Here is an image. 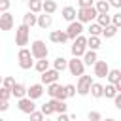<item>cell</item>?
I'll list each match as a JSON object with an SVG mask.
<instances>
[{"label":"cell","mask_w":121,"mask_h":121,"mask_svg":"<svg viewBox=\"0 0 121 121\" xmlns=\"http://www.w3.org/2000/svg\"><path fill=\"white\" fill-rule=\"evenodd\" d=\"M49 40L53 42V43H64V42H68V36H66V32L64 30H51L49 32Z\"/></svg>","instance_id":"5bb4252c"},{"label":"cell","mask_w":121,"mask_h":121,"mask_svg":"<svg viewBox=\"0 0 121 121\" xmlns=\"http://www.w3.org/2000/svg\"><path fill=\"white\" fill-rule=\"evenodd\" d=\"M70 51H72V57L79 59V57L87 51V47H81V45H72V47H70Z\"/></svg>","instance_id":"d6a6232c"},{"label":"cell","mask_w":121,"mask_h":121,"mask_svg":"<svg viewBox=\"0 0 121 121\" xmlns=\"http://www.w3.org/2000/svg\"><path fill=\"white\" fill-rule=\"evenodd\" d=\"M32 68H36V70L42 74V72L49 70V60H47V59H40V60H36V64H34Z\"/></svg>","instance_id":"f1b7e54d"},{"label":"cell","mask_w":121,"mask_h":121,"mask_svg":"<svg viewBox=\"0 0 121 121\" xmlns=\"http://www.w3.org/2000/svg\"><path fill=\"white\" fill-rule=\"evenodd\" d=\"M17 59H19V68H23V70H30V68L34 66V60H32L30 49H26V47H21V49H19Z\"/></svg>","instance_id":"3957f363"},{"label":"cell","mask_w":121,"mask_h":121,"mask_svg":"<svg viewBox=\"0 0 121 121\" xmlns=\"http://www.w3.org/2000/svg\"><path fill=\"white\" fill-rule=\"evenodd\" d=\"M102 121H117V119H113V117H108V119H102Z\"/></svg>","instance_id":"7dc6e473"},{"label":"cell","mask_w":121,"mask_h":121,"mask_svg":"<svg viewBox=\"0 0 121 121\" xmlns=\"http://www.w3.org/2000/svg\"><path fill=\"white\" fill-rule=\"evenodd\" d=\"M23 2H28V0H23Z\"/></svg>","instance_id":"f907efd6"},{"label":"cell","mask_w":121,"mask_h":121,"mask_svg":"<svg viewBox=\"0 0 121 121\" xmlns=\"http://www.w3.org/2000/svg\"><path fill=\"white\" fill-rule=\"evenodd\" d=\"M43 121H51V119H43Z\"/></svg>","instance_id":"681fc988"},{"label":"cell","mask_w":121,"mask_h":121,"mask_svg":"<svg viewBox=\"0 0 121 121\" xmlns=\"http://www.w3.org/2000/svg\"><path fill=\"white\" fill-rule=\"evenodd\" d=\"M66 66H68V60H66L64 57H57V59L53 60V70H57L59 74H60L62 70H66Z\"/></svg>","instance_id":"cb8c5ba5"},{"label":"cell","mask_w":121,"mask_h":121,"mask_svg":"<svg viewBox=\"0 0 121 121\" xmlns=\"http://www.w3.org/2000/svg\"><path fill=\"white\" fill-rule=\"evenodd\" d=\"M9 91H11V96H15L17 100H19V98H25V96H26V87H25L23 83H15V85H13V87H11Z\"/></svg>","instance_id":"ac0fdd59"},{"label":"cell","mask_w":121,"mask_h":121,"mask_svg":"<svg viewBox=\"0 0 121 121\" xmlns=\"http://www.w3.org/2000/svg\"><path fill=\"white\" fill-rule=\"evenodd\" d=\"M26 4H28V11H32V13L42 11V0H28Z\"/></svg>","instance_id":"f546056e"},{"label":"cell","mask_w":121,"mask_h":121,"mask_svg":"<svg viewBox=\"0 0 121 121\" xmlns=\"http://www.w3.org/2000/svg\"><path fill=\"white\" fill-rule=\"evenodd\" d=\"M60 15H62V19H64V21L72 23V21H76V8H72V6H66V8H62Z\"/></svg>","instance_id":"d6986e66"},{"label":"cell","mask_w":121,"mask_h":121,"mask_svg":"<svg viewBox=\"0 0 121 121\" xmlns=\"http://www.w3.org/2000/svg\"><path fill=\"white\" fill-rule=\"evenodd\" d=\"M81 57H83V60H81V62H83V66H91V64H95V62L98 60L96 51H91V49H87V51H85Z\"/></svg>","instance_id":"e0dca14e"},{"label":"cell","mask_w":121,"mask_h":121,"mask_svg":"<svg viewBox=\"0 0 121 121\" xmlns=\"http://www.w3.org/2000/svg\"><path fill=\"white\" fill-rule=\"evenodd\" d=\"M47 95L51 98H57V100H66V93H64V85L60 83H49L47 85Z\"/></svg>","instance_id":"8992f818"},{"label":"cell","mask_w":121,"mask_h":121,"mask_svg":"<svg viewBox=\"0 0 121 121\" xmlns=\"http://www.w3.org/2000/svg\"><path fill=\"white\" fill-rule=\"evenodd\" d=\"M100 45H102V42H100V36H89V38H87V47H89L91 51H96V49H100Z\"/></svg>","instance_id":"603a6c76"},{"label":"cell","mask_w":121,"mask_h":121,"mask_svg":"<svg viewBox=\"0 0 121 121\" xmlns=\"http://www.w3.org/2000/svg\"><path fill=\"white\" fill-rule=\"evenodd\" d=\"M30 55H32V59H36V60H40V59H47L49 49H47L45 42H42V40H34V42L30 43Z\"/></svg>","instance_id":"6da1fadb"},{"label":"cell","mask_w":121,"mask_h":121,"mask_svg":"<svg viewBox=\"0 0 121 121\" xmlns=\"http://www.w3.org/2000/svg\"><path fill=\"white\" fill-rule=\"evenodd\" d=\"M17 108L23 112V113H32L34 110H36V104H34V100H30V98H19V102H17Z\"/></svg>","instance_id":"8fae6325"},{"label":"cell","mask_w":121,"mask_h":121,"mask_svg":"<svg viewBox=\"0 0 121 121\" xmlns=\"http://www.w3.org/2000/svg\"><path fill=\"white\" fill-rule=\"evenodd\" d=\"M0 121H4V119H2V117H0Z\"/></svg>","instance_id":"816d5d0a"},{"label":"cell","mask_w":121,"mask_h":121,"mask_svg":"<svg viewBox=\"0 0 121 121\" xmlns=\"http://www.w3.org/2000/svg\"><path fill=\"white\" fill-rule=\"evenodd\" d=\"M93 8L96 9V13H108V11H110V4H108L106 0H96V2L93 4Z\"/></svg>","instance_id":"484cf974"},{"label":"cell","mask_w":121,"mask_h":121,"mask_svg":"<svg viewBox=\"0 0 121 121\" xmlns=\"http://www.w3.org/2000/svg\"><path fill=\"white\" fill-rule=\"evenodd\" d=\"M110 21H112V25L113 26H121V13H115V15H110Z\"/></svg>","instance_id":"74e56055"},{"label":"cell","mask_w":121,"mask_h":121,"mask_svg":"<svg viewBox=\"0 0 121 121\" xmlns=\"http://www.w3.org/2000/svg\"><path fill=\"white\" fill-rule=\"evenodd\" d=\"M15 85V79L11 78V76H8V78H2V87H6V89H11Z\"/></svg>","instance_id":"836d02e7"},{"label":"cell","mask_w":121,"mask_h":121,"mask_svg":"<svg viewBox=\"0 0 121 121\" xmlns=\"http://www.w3.org/2000/svg\"><path fill=\"white\" fill-rule=\"evenodd\" d=\"M117 95V91H115V87L112 85V83H108L106 87H104V91H102V96H106V98H113Z\"/></svg>","instance_id":"4dcf8cb0"},{"label":"cell","mask_w":121,"mask_h":121,"mask_svg":"<svg viewBox=\"0 0 121 121\" xmlns=\"http://www.w3.org/2000/svg\"><path fill=\"white\" fill-rule=\"evenodd\" d=\"M64 93H66V98L68 96H76V85H72V83L64 85Z\"/></svg>","instance_id":"d590c367"},{"label":"cell","mask_w":121,"mask_h":121,"mask_svg":"<svg viewBox=\"0 0 121 121\" xmlns=\"http://www.w3.org/2000/svg\"><path fill=\"white\" fill-rule=\"evenodd\" d=\"M59 72L57 70H53V68H49V70H45V72H42V76H40V79H42V85H49V83H55L57 79H59Z\"/></svg>","instance_id":"30bf717a"},{"label":"cell","mask_w":121,"mask_h":121,"mask_svg":"<svg viewBox=\"0 0 121 121\" xmlns=\"http://www.w3.org/2000/svg\"><path fill=\"white\" fill-rule=\"evenodd\" d=\"M87 119H89V121H100V119H102V113L93 110V112H89V113H87Z\"/></svg>","instance_id":"8d00e7d4"},{"label":"cell","mask_w":121,"mask_h":121,"mask_svg":"<svg viewBox=\"0 0 121 121\" xmlns=\"http://www.w3.org/2000/svg\"><path fill=\"white\" fill-rule=\"evenodd\" d=\"M96 9L91 6V8H79L76 11V21H79L81 25L83 23H93V19H96Z\"/></svg>","instance_id":"7a4b0ae2"},{"label":"cell","mask_w":121,"mask_h":121,"mask_svg":"<svg viewBox=\"0 0 121 121\" xmlns=\"http://www.w3.org/2000/svg\"><path fill=\"white\" fill-rule=\"evenodd\" d=\"M102 91H104V85L102 83H96V81H93L91 87H89V93H91L93 98H102Z\"/></svg>","instance_id":"ffe728a7"},{"label":"cell","mask_w":121,"mask_h":121,"mask_svg":"<svg viewBox=\"0 0 121 121\" xmlns=\"http://www.w3.org/2000/svg\"><path fill=\"white\" fill-rule=\"evenodd\" d=\"M108 83H112V85H115V83H119L121 81V70H117V68H113V70H110L108 72Z\"/></svg>","instance_id":"d4e9b609"},{"label":"cell","mask_w":121,"mask_h":121,"mask_svg":"<svg viewBox=\"0 0 121 121\" xmlns=\"http://www.w3.org/2000/svg\"><path fill=\"white\" fill-rule=\"evenodd\" d=\"M9 96H11V91L6 87H0V100H9Z\"/></svg>","instance_id":"f35d334b"},{"label":"cell","mask_w":121,"mask_h":121,"mask_svg":"<svg viewBox=\"0 0 121 121\" xmlns=\"http://www.w3.org/2000/svg\"><path fill=\"white\" fill-rule=\"evenodd\" d=\"M36 13H32V11H26L25 15H23V25L25 26H28V28H32L34 25H36Z\"/></svg>","instance_id":"7402d4cb"},{"label":"cell","mask_w":121,"mask_h":121,"mask_svg":"<svg viewBox=\"0 0 121 121\" xmlns=\"http://www.w3.org/2000/svg\"><path fill=\"white\" fill-rule=\"evenodd\" d=\"M42 95H43V85L42 83H34V85H30L26 89V98H30V100H36Z\"/></svg>","instance_id":"4fadbf2b"},{"label":"cell","mask_w":121,"mask_h":121,"mask_svg":"<svg viewBox=\"0 0 121 121\" xmlns=\"http://www.w3.org/2000/svg\"><path fill=\"white\" fill-rule=\"evenodd\" d=\"M8 110H9L8 100H0V112H8Z\"/></svg>","instance_id":"f6af8a7d"},{"label":"cell","mask_w":121,"mask_h":121,"mask_svg":"<svg viewBox=\"0 0 121 121\" xmlns=\"http://www.w3.org/2000/svg\"><path fill=\"white\" fill-rule=\"evenodd\" d=\"M91 83H93V79H91V76H79V79H78V85H76V93L79 95V96H87L89 95V87H91Z\"/></svg>","instance_id":"5b68a950"},{"label":"cell","mask_w":121,"mask_h":121,"mask_svg":"<svg viewBox=\"0 0 121 121\" xmlns=\"http://www.w3.org/2000/svg\"><path fill=\"white\" fill-rule=\"evenodd\" d=\"M36 25H38L40 28H43V30H45V28H49V26L53 25V17H51V15H47V13L38 15V17H36Z\"/></svg>","instance_id":"9a60e30c"},{"label":"cell","mask_w":121,"mask_h":121,"mask_svg":"<svg viewBox=\"0 0 121 121\" xmlns=\"http://www.w3.org/2000/svg\"><path fill=\"white\" fill-rule=\"evenodd\" d=\"M113 104H115L117 110H121V93H117V95L113 96Z\"/></svg>","instance_id":"7bdbcfd3"},{"label":"cell","mask_w":121,"mask_h":121,"mask_svg":"<svg viewBox=\"0 0 121 121\" xmlns=\"http://www.w3.org/2000/svg\"><path fill=\"white\" fill-rule=\"evenodd\" d=\"M9 6H11V0H0V13L8 11V9H9Z\"/></svg>","instance_id":"60d3db41"},{"label":"cell","mask_w":121,"mask_h":121,"mask_svg":"<svg viewBox=\"0 0 121 121\" xmlns=\"http://www.w3.org/2000/svg\"><path fill=\"white\" fill-rule=\"evenodd\" d=\"M106 2L110 4V8H117V9L121 8V0H106Z\"/></svg>","instance_id":"ee69618b"},{"label":"cell","mask_w":121,"mask_h":121,"mask_svg":"<svg viewBox=\"0 0 121 121\" xmlns=\"http://www.w3.org/2000/svg\"><path fill=\"white\" fill-rule=\"evenodd\" d=\"M102 34V26H98L96 23H89V36H100Z\"/></svg>","instance_id":"1f68e13d"},{"label":"cell","mask_w":121,"mask_h":121,"mask_svg":"<svg viewBox=\"0 0 121 121\" xmlns=\"http://www.w3.org/2000/svg\"><path fill=\"white\" fill-rule=\"evenodd\" d=\"M68 72L72 74V76H83V70H85V66H83V62H81V59H76V57H72V60H68Z\"/></svg>","instance_id":"52a82bcc"},{"label":"cell","mask_w":121,"mask_h":121,"mask_svg":"<svg viewBox=\"0 0 121 121\" xmlns=\"http://www.w3.org/2000/svg\"><path fill=\"white\" fill-rule=\"evenodd\" d=\"M95 4V0H78V6L79 8H91Z\"/></svg>","instance_id":"b9f144b4"},{"label":"cell","mask_w":121,"mask_h":121,"mask_svg":"<svg viewBox=\"0 0 121 121\" xmlns=\"http://www.w3.org/2000/svg\"><path fill=\"white\" fill-rule=\"evenodd\" d=\"M49 104H51V108H53V113H66V102L64 100H57V98H51L49 100Z\"/></svg>","instance_id":"2e32d148"},{"label":"cell","mask_w":121,"mask_h":121,"mask_svg":"<svg viewBox=\"0 0 121 121\" xmlns=\"http://www.w3.org/2000/svg\"><path fill=\"white\" fill-rule=\"evenodd\" d=\"M28 36H30V28L25 26V25H19L17 30H15V43L19 47H25L28 43Z\"/></svg>","instance_id":"277c9868"},{"label":"cell","mask_w":121,"mask_h":121,"mask_svg":"<svg viewBox=\"0 0 121 121\" xmlns=\"http://www.w3.org/2000/svg\"><path fill=\"white\" fill-rule=\"evenodd\" d=\"M96 25L98 26H108V25H112V21H110V13H98L96 15Z\"/></svg>","instance_id":"4316f807"},{"label":"cell","mask_w":121,"mask_h":121,"mask_svg":"<svg viewBox=\"0 0 121 121\" xmlns=\"http://www.w3.org/2000/svg\"><path fill=\"white\" fill-rule=\"evenodd\" d=\"M13 28V15L9 11L0 13V30H11Z\"/></svg>","instance_id":"7c38bea8"},{"label":"cell","mask_w":121,"mask_h":121,"mask_svg":"<svg viewBox=\"0 0 121 121\" xmlns=\"http://www.w3.org/2000/svg\"><path fill=\"white\" fill-rule=\"evenodd\" d=\"M64 32H66L68 40H76L78 36H81V32H83V25H81L79 21H72V23L68 25V28H66Z\"/></svg>","instance_id":"ba28073f"},{"label":"cell","mask_w":121,"mask_h":121,"mask_svg":"<svg viewBox=\"0 0 121 121\" xmlns=\"http://www.w3.org/2000/svg\"><path fill=\"white\" fill-rule=\"evenodd\" d=\"M115 34H117V26L108 25V26H104V28H102V34H100V36H104V38H113Z\"/></svg>","instance_id":"83f0119b"},{"label":"cell","mask_w":121,"mask_h":121,"mask_svg":"<svg viewBox=\"0 0 121 121\" xmlns=\"http://www.w3.org/2000/svg\"><path fill=\"white\" fill-rule=\"evenodd\" d=\"M93 72H95L96 78H106L108 72H110V66H108L106 60H96V62L93 64Z\"/></svg>","instance_id":"9c48e42d"},{"label":"cell","mask_w":121,"mask_h":121,"mask_svg":"<svg viewBox=\"0 0 121 121\" xmlns=\"http://www.w3.org/2000/svg\"><path fill=\"white\" fill-rule=\"evenodd\" d=\"M55 121H70V117H68L66 113H59V117H57Z\"/></svg>","instance_id":"bcb514c9"},{"label":"cell","mask_w":121,"mask_h":121,"mask_svg":"<svg viewBox=\"0 0 121 121\" xmlns=\"http://www.w3.org/2000/svg\"><path fill=\"white\" fill-rule=\"evenodd\" d=\"M40 112L43 113V117H47V115H51V113H53V108H51V104H49V102H45V104H42Z\"/></svg>","instance_id":"e575fe53"},{"label":"cell","mask_w":121,"mask_h":121,"mask_svg":"<svg viewBox=\"0 0 121 121\" xmlns=\"http://www.w3.org/2000/svg\"><path fill=\"white\" fill-rule=\"evenodd\" d=\"M42 11L47 13V15L55 13V11H57V2H55V0H43V2H42Z\"/></svg>","instance_id":"44dd1931"},{"label":"cell","mask_w":121,"mask_h":121,"mask_svg":"<svg viewBox=\"0 0 121 121\" xmlns=\"http://www.w3.org/2000/svg\"><path fill=\"white\" fill-rule=\"evenodd\" d=\"M28 115H30V121H43V113H42V112H36V110H34V112L28 113Z\"/></svg>","instance_id":"ab89813d"},{"label":"cell","mask_w":121,"mask_h":121,"mask_svg":"<svg viewBox=\"0 0 121 121\" xmlns=\"http://www.w3.org/2000/svg\"><path fill=\"white\" fill-rule=\"evenodd\" d=\"M0 87H2V76H0Z\"/></svg>","instance_id":"c3c4849f"}]
</instances>
